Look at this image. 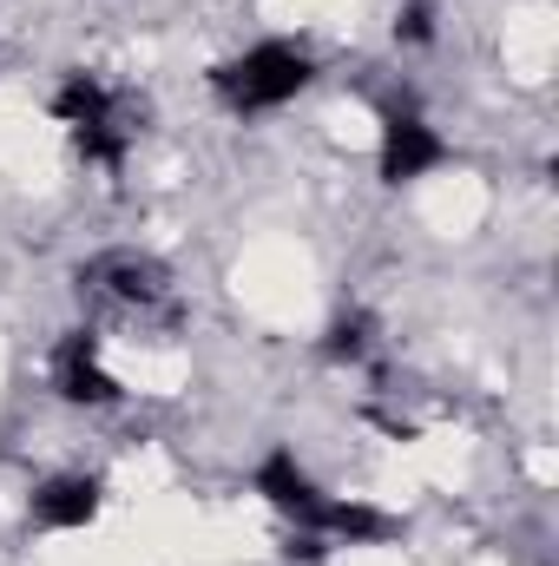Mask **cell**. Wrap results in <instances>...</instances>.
<instances>
[{
  "label": "cell",
  "instance_id": "1",
  "mask_svg": "<svg viewBox=\"0 0 559 566\" xmlns=\"http://www.w3.org/2000/svg\"><path fill=\"white\" fill-rule=\"evenodd\" d=\"M251 488H257V501L277 514L283 527L296 534L289 554H303V560H323L329 547H382V541L402 534L395 514H382V507H369V501H356V494H329V488L296 461V448H271V454L251 468Z\"/></svg>",
  "mask_w": 559,
  "mask_h": 566
},
{
  "label": "cell",
  "instance_id": "2",
  "mask_svg": "<svg viewBox=\"0 0 559 566\" xmlns=\"http://www.w3.org/2000/svg\"><path fill=\"white\" fill-rule=\"evenodd\" d=\"M53 119H60V133L73 139V151L86 158V165H99V171H126V158H133V145H139V119L145 106L133 93H119L113 80H99V73H86V66H73V73H60V86H53Z\"/></svg>",
  "mask_w": 559,
  "mask_h": 566
},
{
  "label": "cell",
  "instance_id": "3",
  "mask_svg": "<svg viewBox=\"0 0 559 566\" xmlns=\"http://www.w3.org/2000/svg\"><path fill=\"white\" fill-rule=\"evenodd\" d=\"M309 86H316V53L296 46V40H251L244 53H231V60L211 66V93H218V106L238 113V119L283 113V106H296Z\"/></svg>",
  "mask_w": 559,
  "mask_h": 566
},
{
  "label": "cell",
  "instance_id": "4",
  "mask_svg": "<svg viewBox=\"0 0 559 566\" xmlns=\"http://www.w3.org/2000/svg\"><path fill=\"white\" fill-rule=\"evenodd\" d=\"M73 283H80L86 310H119V316H158V310H171V271H165V258L133 251V244L93 251L73 271Z\"/></svg>",
  "mask_w": 559,
  "mask_h": 566
},
{
  "label": "cell",
  "instance_id": "5",
  "mask_svg": "<svg viewBox=\"0 0 559 566\" xmlns=\"http://www.w3.org/2000/svg\"><path fill=\"white\" fill-rule=\"evenodd\" d=\"M441 165H447L441 126L421 113L415 99H389L382 126H376V171H382V185H421Z\"/></svg>",
  "mask_w": 559,
  "mask_h": 566
},
{
  "label": "cell",
  "instance_id": "6",
  "mask_svg": "<svg viewBox=\"0 0 559 566\" xmlns=\"http://www.w3.org/2000/svg\"><path fill=\"white\" fill-rule=\"evenodd\" d=\"M46 376H53V396H60L66 409H119V402H126V382L106 369V336H99L93 323H80V329H66V336L53 343Z\"/></svg>",
  "mask_w": 559,
  "mask_h": 566
},
{
  "label": "cell",
  "instance_id": "7",
  "mask_svg": "<svg viewBox=\"0 0 559 566\" xmlns=\"http://www.w3.org/2000/svg\"><path fill=\"white\" fill-rule=\"evenodd\" d=\"M99 507H106V481L86 468H66L27 494V527L33 534H86L99 521Z\"/></svg>",
  "mask_w": 559,
  "mask_h": 566
},
{
  "label": "cell",
  "instance_id": "8",
  "mask_svg": "<svg viewBox=\"0 0 559 566\" xmlns=\"http://www.w3.org/2000/svg\"><path fill=\"white\" fill-rule=\"evenodd\" d=\"M316 349H323V363H336V369H369V363L382 356V323H376L369 310H336Z\"/></svg>",
  "mask_w": 559,
  "mask_h": 566
},
{
  "label": "cell",
  "instance_id": "9",
  "mask_svg": "<svg viewBox=\"0 0 559 566\" xmlns=\"http://www.w3.org/2000/svg\"><path fill=\"white\" fill-rule=\"evenodd\" d=\"M441 33V7L434 0H402L395 7V46H434Z\"/></svg>",
  "mask_w": 559,
  "mask_h": 566
}]
</instances>
